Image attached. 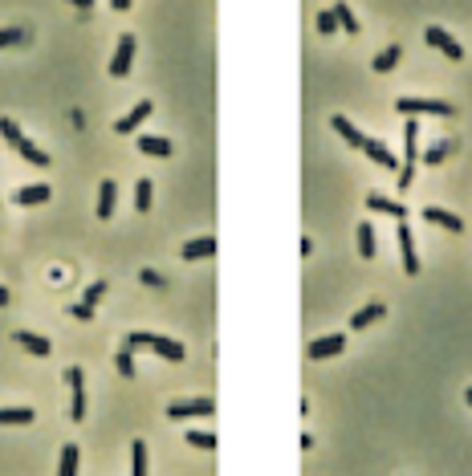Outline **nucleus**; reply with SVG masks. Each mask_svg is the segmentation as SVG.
Wrapping results in <instances>:
<instances>
[{
    "mask_svg": "<svg viewBox=\"0 0 472 476\" xmlns=\"http://www.w3.org/2000/svg\"><path fill=\"white\" fill-rule=\"evenodd\" d=\"M0 139H4V143H8L16 155H21V159H29L33 167H49V155L37 147V143H33L29 134L21 131V127H16L13 118H0Z\"/></svg>",
    "mask_w": 472,
    "mask_h": 476,
    "instance_id": "f257e3e1",
    "label": "nucleus"
},
{
    "mask_svg": "<svg viewBox=\"0 0 472 476\" xmlns=\"http://www.w3.org/2000/svg\"><path fill=\"white\" fill-rule=\"evenodd\" d=\"M415 139H420V127H415V118H407V127H403V151H407V163H403V171L395 175L403 192L411 187V180H415V159H420V143H415Z\"/></svg>",
    "mask_w": 472,
    "mask_h": 476,
    "instance_id": "f03ea898",
    "label": "nucleus"
},
{
    "mask_svg": "<svg viewBox=\"0 0 472 476\" xmlns=\"http://www.w3.org/2000/svg\"><path fill=\"white\" fill-rule=\"evenodd\" d=\"M395 110L407 115V118H415V115L448 118V115H452V106H448V102H439V98H399V102H395Z\"/></svg>",
    "mask_w": 472,
    "mask_h": 476,
    "instance_id": "7ed1b4c3",
    "label": "nucleus"
},
{
    "mask_svg": "<svg viewBox=\"0 0 472 476\" xmlns=\"http://www.w3.org/2000/svg\"><path fill=\"white\" fill-rule=\"evenodd\" d=\"M423 41H427V45H436V50L444 53V57H452V62H460V57H464V45H460L448 29H439V25H427Z\"/></svg>",
    "mask_w": 472,
    "mask_h": 476,
    "instance_id": "20e7f679",
    "label": "nucleus"
},
{
    "mask_svg": "<svg viewBox=\"0 0 472 476\" xmlns=\"http://www.w3.org/2000/svg\"><path fill=\"white\" fill-rule=\"evenodd\" d=\"M134 37L130 33H122L118 37V45H114V57H110V78H127L130 74V62H134Z\"/></svg>",
    "mask_w": 472,
    "mask_h": 476,
    "instance_id": "39448f33",
    "label": "nucleus"
},
{
    "mask_svg": "<svg viewBox=\"0 0 472 476\" xmlns=\"http://www.w3.org/2000/svg\"><path fill=\"white\" fill-rule=\"evenodd\" d=\"M395 240H399L403 273H407V277H415V273H420V257H415V236H411V228H407V220H399V232H395Z\"/></svg>",
    "mask_w": 472,
    "mask_h": 476,
    "instance_id": "423d86ee",
    "label": "nucleus"
},
{
    "mask_svg": "<svg viewBox=\"0 0 472 476\" xmlns=\"http://www.w3.org/2000/svg\"><path fill=\"white\" fill-rule=\"evenodd\" d=\"M342 350H346V338H342V334H326V338H313V342L306 346V359L309 362H322V359L342 354Z\"/></svg>",
    "mask_w": 472,
    "mask_h": 476,
    "instance_id": "0eeeda50",
    "label": "nucleus"
},
{
    "mask_svg": "<svg viewBox=\"0 0 472 476\" xmlns=\"http://www.w3.org/2000/svg\"><path fill=\"white\" fill-rule=\"evenodd\" d=\"M65 383H69V391H74V399H69V415H74V419H86V387H81V366H65Z\"/></svg>",
    "mask_w": 472,
    "mask_h": 476,
    "instance_id": "6e6552de",
    "label": "nucleus"
},
{
    "mask_svg": "<svg viewBox=\"0 0 472 476\" xmlns=\"http://www.w3.org/2000/svg\"><path fill=\"white\" fill-rule=\"evenodd\" d=\"M216 403L212 399H188V403H167V415L171 419H195V415H212Z\"/></svg>",
    "mask_w": 472,
    "mask_h": 476,
    "instance_id": "1a4fd4ad",
    "label": "nucleus"
},
{
    "mask_svg": "<svg viewBox=\"0 0 472 476\" xmlns=\"http://www.w3.org/2000/svg\"><path fill=\"white\" fill-rule=\"evenodd\" d=\"M423 220H427L432 228H444V232H464V220L456 212H448V208H436V204L423 208Z\"/></svg>",
    "mask_w": 472,
    "mask_h": 476,
    "instance_id": "9d476101",
    "label": "nucleus"
},
{
    "mask_svg": "<svg viewBox=\"0 0 472 476\" xmlns=\"http://www.w3.org/2000/svg\"><path fill=\"white\" fill-rule=\"evenodd\" d=\"M151 110H155V106H151V102H139V106H134V110H130V115H122L118 118V122H114V131L118 134H130V131H139V127H143L146 118H151Z\"/></svg>",
    "mask_w": 472,
    "mask_h": 476,
    "instance_id": "9b49d317",
    "label": "nucleus"
},
{
    "mask_svg": "<svg viewBox=\"0 0 472 476\" xmlns=\"http://www.w3.org/2000/svg\"><path fill=\"white\" fill-rule=\"evenodd\" d=\"M212 252H216V236H195V240H188V245L179 248L183 261H204V257H212Z\"/></svg>",
    "mask_w": 472,
    "mask_h": 476,
    "instance_id": "f8f14e48",
    "label": "nucleus"
},
{
    "mask_svg": "<svg viewBox=\"0 0 472 476\" xmlns=\"http://www.w3.org/2000/svg\"><path fill=\"white\" fill-rule=\"evenodd\" d=\"M49 183H29V187H21L13 196V204H21V208H33V204H49Z\"/></svg>",
    "mask_w": 472,
    "mask_h": 476,
    "instance_id": "ddd939ff",
    "label": "nucleus"
},
{
    "mask_svg": "<svg viewBox=\"0 0 472 476\" xmlns=\"http://www.w3.org/2000/svg\"><path fill=\"white\" fill-rule=\"evenodd\" d=\"M367 208L371 212H383V216H391V220H407V208L399 204V199H387V196H367Z\"/></svg>",
    "mask_w": 472,
    "mask_h": 476,
    "instance_id": "4468645a",
    "label": "nucleus"
},
{
    "mask_svg": "<svg viewBox=\"0 0 472 476\" xmlns=\"http://www.w3.org/2000/svg\"><path fill=\"white\" fill-rule=\"evenodd\" d=\"M13 338H16L21 346H25L29 354H37V359H45L49 350H53V346H49V338H41V334H33V330H16Z\"/></svg>",
    "mask_w": 472,
    "mask_h": 476,
    "instance_id": "2eb2a0df",
    "label": "nucleus"
},
{
    "mask_svg": "<svg viewBox=\"0 0 472 476\" xmlns=\"http://www.w3.org/2000/svg\"><path fill=\"white\" fill-rule=\"evenodd\" d=\"M134 143H139L143 155H155V159H167V155H171V143H167L163 134H139Z\"/></svg>",
    "mask_w": 472,
    "mask_h": 476,
    "instance_id": "dca6fc26",
    "label": "nucleus"
},
{
    "mask_svg": "<svg viewBox=\"0 0 472 476\" xmlns=\"http://www.w3.org/2000/svg\"><path fill=\"white\" fill-rule=\"evenodd\" d=\"M399 57H403V45H387V50H379V53H374L371 69H374V74H391V69L399 66Z\"/></svg>",
    "mask_w": 472,
    "mask_h": 476,
    "instance_id": "f3484780",
    "label": "nucleus"
},
{
    "mask_svg": "<svg viewBox=\"0 0 472 476\" xmlns=\"http://www.w3.org/2000/svg\"><path fill=\"white\" fill-rule=\"evenodd\" d=\"M383 313H387V306H383V301H371V306H362V310L350 318V330H367L371 322H379Z\"/></svg>",
    "mask_w": 472,
    "mask_h": 476,
    "instance_id": "a211bd4d",
    "label": "nucleus"
},
{
    "mask_svg": "<svg viewBox=\"0 0 472 476\" xmlns=\"http://www.w3.org/2000/svg\"><path fill=\"white\" fill-rule=\"evenodd\" d=\"M334 131H338V139H346V143H350L355 151H362V143H367V134L358 131V127L350 122V118H342V115L334 118Z\"/></svg>",
    "mask_w": 472,
    "mask_h": 476,
    "instance_id": "6ab92c4d",
    "label": "nucleus"
},
{
    "mask_svg": "<svg viewBox=\"0 0 472 476\" xmlns=\"http://www.w3.org/2000/svg\"><path fill=\"white\" fill-rule=\"evenodd\" d=\"M114 199H118V187H114V180H102V187H98V216H102V220H110Z\"/></svg>",
    "mask_w": 472,
    "mask_h": 476,
    "instance_id": "aec40b11",
    "label": "nucleus"
},
{
    "mask_svg": "<svg viewBox=\"0 0 472 476\" xmlns=\"http://www.w3.org/2000/svg\"><path fill=\"white\" fill-rule=\"evenodd\" d=\"M362 151H367V155H371V159H374L379 167H387V171H395V155H391V151L383 147V143H379V139H367V143H362Z\"/></svg>",
    "mask_w": 472,
    "mask_h": 476,
    "instance_id": "412c9836",
    "label": "nucleus"
},
{
    "mask_svg": "<svg viewBox=\"0 0 472 476\" xmlns=\"http://www.w3.org/2000/svg\"><path fill=\"white\" fill-rule=\"evenodd\" d=\"M0 424H4V427L33 424V407H0Z\"/></svg>",
    "mask_w": 472,
    "mask_h": 476,
    "instance_id": "4be33fe9",
    "label": "nucleus"
},
{
    "mask_svg": "<svg viewBox=\"0 0 472 476\" xmlns=\"http://www.w3.org/2000/svg\"><path fill=\"white\" fill-rule=\"evenodd\" d=\"M78 443H65L62 448V460H57V476H78Z\"/></svg>",
    "mask_w": 472,
    "mask_h": 476,
    "instance_id": "5701e85b",
    "label": "nucleus"
},
{
    "mask_svg": "<svg viewBox=\"0 0 472 476\" xmlns=\"http://www.w3.org/2000/svg\"><path fill=\"white\" fill-rule=\"evenodd\" d=\"M130 476H146V443L143 440L130 443Z\"/></svg>",
    "mask_w": 472,
    "mask_h": 476,
    "instance_id": "b1692460",
    "label": "nucleus"
},
{
    "mask_svg": "<svg viewBox=\"0 0 472 476\" xmlns=\"http://www.w3.org/2000/svg\"><path fill=\"white\" fill-rule=\"evenodd\" d=\"M334 17H338V25H342V29H346L350 37L358 33V17L350 13V4H346V0H338V4H334Z\"/></svg>",
    "mask_w": 472,
    "mask_h": 476,
    "instance_id": "393cba45",
    "label": "nucleus"
},
{
    "mask_svg": "<svg viewBox=\"0 0 472 476\" xmlns=\"http://www.w3.org/2000/svg\"><path fill=\"white\" fill-rule=\"evenodd\" d=\"M151 199H155L151 180H139V183H134V208H139V212H151Z\"/></svg>",
    "mask_w": 472,
    "mask_h": 476,
    "instance_id": "a878e982",
    "label": "nucleus"
},
{
    "mask_svg": "<svg viewBox=\"0 0 472 476\" xmlns=\"http://www.w3.org/2000/svg\"><path fill=\"white\" fill-rule=\"evenodd\" d=\"M358 252H362V257H374V228H371V220H362V224H358Z\"/></svg>",
    "mask_w": 472,
    "mask_h": 476,
    "instance_id": "bb28decb",
    "label": "nucleus"
},
{
    "mask_svg": "<svg viewBox=\"0 0 472 476\" xmlns=\"http://www.w3.org/2000/svg\"><path fill=\"white\" fill-rule=\"evenodd\" d=\"M318 33H322V37L338 33V17H334V8H322V13H318Z\"/></svg>",
    "mask_w": 472,
    "mask_h": 476,
    "instance_id": "cd10ccee",
    "label": "nucleus"
},
{
    "mask_svg": "<svg viewBox=\"0 0 472 476\" xmlns=\"http://www.w3.org/2000/svg\"><path fill=\"white\" fill-rule=\"evenodd\" d=\"M448 151H452V139H444V143H436V147H427L423 151V163H444V155H448Z\"/></svg>",
    "mask_w": 472,
    "mask_h": 476,
    "instance_id": "c85d7f7f",
    "label": "nucleus"
},
{
    "mask_svg": "<svg viewBox=\"0 0 472 476\" xmlns=\"http://www.w3.org/2000/svg\"><path fill=\"white\" fill-rule=\"evenodd\" d=\"M183 440L192 443V448H208V452L216 448V436H212V431H195V427L188 431V436H183Z\"/></svg>",
    "mask_w": 472,
    "mask_h": 476,
    "instance_id": "c756f323",
    "label": "nucleus"
},
{
    "mask_svg": "<svg viewBox=\"0 0 472 476\" xmlns=\"http://www.w3.org/2000/svg\"><path fill=\"white\" fill-rule=\"evenodd\" d=\"M102 297H106V281H94V285L86 289V297H81V306H86V310H94Z\"/></svg>",
    "mask_w": 472,
    "mask_h": 476,
    "instance_id": "7c9ffc66",
    "label": "nucleus"
},
{
    "mask_svg": "<svg viewBox=\"0 0 472 476\" xmlns=\"http://www.w3.org/2000/svg\"><path fill=\"white\" fill-rule=\"evenodd\" d=\"M114 366H118V375H134V354H130V350H118V354H114Z\"/></svg>",
    "mask_w": 472,
    "mask_h": 476,
    "instance_id": "2f4dec72",
    "label": "nucleus"
},
{
    "mask_svg": "<svg viewBox=\"0 0 472 476\" xmlns=\"http://www.w3.org/2000/svg\"><path fill=\"white\" fill-rule=\"evenodd\" d=\"M25 29H0V50H8V45H21V41H25Z\"/></svg>",
    "mask_w": 472,
    "mask_h": 476,
    "instance_id": "473e14b6",
    "label": "nucleus"
},
{
    "mask_svg": "<svg viewBox=\"0 0 472 476\" xmlns=\"http://www.w3.org/2000/svg\"><path fill=\"white\" fill-rule=\"evenodd\" d=\"M143 281H146V285H163V277L155 273V269H143Z\"/></svg>",
    "mask_w": 472,
    "mask_h": 476,
    "instance_id": "72a5a7b5",
    "label": "nucleus"
},
{
    "mask_svg": "<svg viewBox=\"0 0 472 476\" xmlns=\"http://www.w3.org/2000/svg\"><path fill=\"white\" fill-rule=\"evenodd\" d=\"M69 4H74V8H81V13H90V8H94V0H69Z\"/></svg>",
    "mask_w": 472,
    "mask_h": 476,
    "instance_id": "f704fd0d",
    "label": "nucleus"
},
{
    "mask_svg": "<svg viewBox=\"0 0 472 476\" xmlns=\"http://www.w3.org/2000/svg\"><path fill=\"white\" fill-rule=\"evenodd\" d=\"M110 8H114V13H127V8H130V0H110Z\"/></svg>",
    "mask_w": 472,
    "mask_h": 476,
    "instance_id": "c9c22d12",
    "label": "nucleus"
},
{
    "mask_svg": "<svg viewBox=\"0 0 472 476\" xmlns=\"http://www.w3.org/2000/svg\"><path fill=\"white\" fill-rule=\"evenodd\" d=\"M4 306H8V289H4V285H0V310H4Z\"/></svg>",
    "mask_w": 472,
    "mask_h": 476,
    "instance_id": "e433bc0d",
    "label": "nucleus"
},
{
    "mask_svg": "<svg viewBox=\"0 0 472 476\" xmlns=\"http://www.w3.org/2000/svg\"><path fill=\"white\" fill-rule=\"evenodd\" d=\"M464 403H468V407H472V387H468V391H464Z\"/></svg>",
    "mask_w": 472,
    "mask_h": 476,
    "instance_id": "4c0bfd02",
    "label": "nucleus"
}]
</instances>
